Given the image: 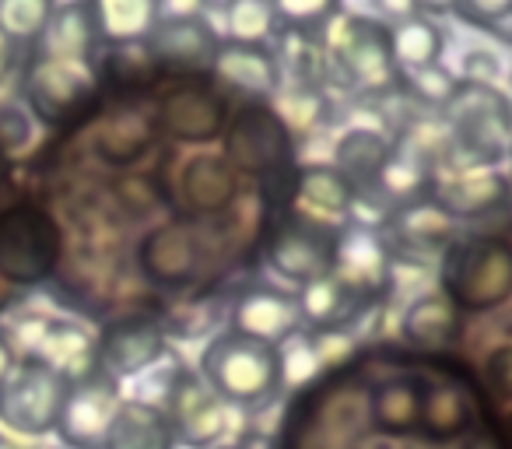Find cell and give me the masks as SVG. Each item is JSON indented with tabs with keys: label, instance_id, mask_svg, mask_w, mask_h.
I'll list each match as a JSON object with an SVG mask.
<instances>
[{
	"label": "cell",
	"instance_id": "obj_1",
	"mask_svg": "<svg viewBox=\"0 0 512 449\" xmlns=\"http://www.w3.org/2000/svg\"><path fill=\"white\" fill-rule=\"evenodd\" d=\"M449 162L456 172L491 169L512 137V102L495 85H460L446 106Z\"/></svg>",
	"mask_w": 512,
	"mask_h": 449
},
{
	"label": "cell",
	"instance_id": "obj_2",
	"mask_svg": "<svg viewBox=\"0 0 512 449\" xmlns=\"http://www.w3.org/2000/svg\"><path fill=\"white\" fill-rule=\"evenodd\" d=\"M200 376L225 404L260 407L278 397L285 386L281 376V348L249 341L242 334H221L200 355Z\"/></svg>",
	"mask_w": 512,
	"mask_h": 449
},
{
	"label": "cell",
	"instance_id": "obj_3",
	"mask_svg": "<svg viewBox=\"0 0 512 449\" xmlns=\"http://www.w3.org/2000/svg\"><path fill=\"white\" fill-rule=\"evenodd\" d=\"M442 295L456 309L488 313L512 295V243L474 236L442 253Z\"/></svg>",
	"mask_w": 512,
	"mask_h": 449
},
{
	"label": "cell",
	"instance_id": "obj_4",
	"mask_svg": "<svg viewBox=\"0 0 512 449\" xmlns=\"http://www.w3.org/2000/svg\"><path fill=\"white\" fill-rule=\"evenodd\" d=\"M330 60L344 74L351 88L362 92H390L400 81V67L393 57V32L390 25L376 18L341 15V25L327 32Z\"/></svg>",
	"mask_w": 512,
	"mask_h": 449
},
{
	"label": "cell",
	"instance_id": "obj_5",
	"mask_svg": "<svg viewBox=\"0 0 512 449\" xmlns=\"http://www.w3.org/2000/svg\"><path fill=\"white\" fill-rule=\"evenodd\" d=\"M67 390H71V379L60 376L57 369L32 355L18 358L15 376L0 393V421L18 435L43 439V435L57 432Z\"/></svg>",
	"mask_w": 512,
	"mask_h": 449
},
{
	"label": "cell",
	"instance_id": "obj_6",
	"mask_svg": "<svg viewBox=\"0 0 512 449\" xmlns=\"http://www.w3.org/2000/svg\"><path fill=\"white\" fill-rule=\"evenodd\" d=\"M60 257V232L39 207L0 214V274L15 285H36Z\"/></svg>",
	"mask_w": 512,
	"mask_h": 449
},
{
	"label": "cell",
	"instance_id": "obj_7",
	"mask_svg": "<svg viewBox=\"0 0 512 449\" xmlns=\"http://www.w3.org/2000/svg\"><path fill=\"white\" fill-rule=\"evenodd\" d=\"M337 246H341V229L337 225L316 221L309 214H295L271 239L267 260H271L274 274H281L285 281H299L306 288L313 281L334 274Z\"/></svg>",
	"mask_w": 512,
	"mask_h": 449
},
{
	"label": "cell",
	"instance_id": "obj_8",
	"mask_svg": "<svg viewBox=\"0 0 512 449\" xmlns=\"http://www.w3.org/2000/svg\"><path fill=\"white\" fill-rule=\"evenodd\" d=\"M120 404V383L106 372L95 369L92 376L74 379L57 421V439L67 449H102Z\"/></svg>",
	"mask_w": 512,
	"mask_h": 449
},
{
	"label": "cell",
	"instance_id": "obj_9",
	"mask_svg": "<svg viewBox=\"0 0 512 449\" xmlns=\"http://www.w3.org/2000/svg\"><path fill=\"white\" fill-rule=\"evenodd\" d=\"M144 46L172 67H207L218 57L221 39L197 4H169L158 8V22Z\"/></svg>",
	"mask_w": 512,
	"mask_h": 449
},
{
	"label": "cell",
	"instance_id": "obj_10",
	"mask_svg": "<svg viewBox=\"0 0 512 449\" xmlns=\"http://www.w3.org/2000/svg\"><path fill=\"white\" fill-rule=\"evenodd\" d=\"M165 358V330L151 316H123L95 341V369L109 379H130L155 369Z\"/></svg>",
	"mask_w": 512,
	"mask_h": 449
},
{
	"label": "cell",
	"instance_id": "obj_11",
	"mask_svg": "<svg viewBox=\"0 0 512 449\" xmlns=\"http://www.w3.org/2000/svg\"><path fill=\"white\" fill-rule=\"evenodd\" d=\"M165 414H169V421H172L176 442L186 449L214 446L228 428L225 400H221L197 372H186V369H183V376L176 379V386H172Z\"/></svg>",
	"mask_w": 512,
	"mask_h": 449
},
{
	"label": "cell",
	"instance_id": "obj_12",
	"mask_svg": "<svg viewBox=\"0 0 512 449\" xmlns=\"http://www.w3.org/2000/svg\"><path fill=\"white\" fill-rule=\"evenodd\" d=\"M95 88V74L88 64H71V60H53L39 53L25 74V99L29 109L43 123L64 120L71 109H78Z\"/></svg>",
	"mask_w": 512,
	"mask_h": 449
},
{
	"label": "cell",
	"instance_id": "obj_13",
	"mask_svg": "<svg viewBox=\"0 0 512 449\" xmlns=\"http://www.w3.org/2000/svg\"><path fill=\"white\" fill-rule=\"evenodd\" d=\"M288 130L278 113L264 106H249L228 127V158L246 172H274L288 158Z\"/></svg>",
	"mask_w": 512,
	"mask_h": 449
},
{
	"label": "cell",
	"instance_id": "obj_14",
	"mask_svg": "<svg viewBox=\"0 0 512 449\" xmlns=\"http://www.w3.org/2000/svg\"><path fill=\"white\" fill-rule=\"evenodd\" d=\"M299 323H302L299 302L274 285L249 288L232 306V334H242V337H249V341L274 344V348L292 341Z\"/></svg>",
	"mask_w": 512,
	"mask_h": 449
},
{
	"label": "cell",
	"instance_id": "obj_15",
	"mask_svg": "<svg viewBox=\"0 0 512 449\" xmlns=\"http://www.w3.org/2000/svg\"><path fill=\"white\" fill-rule=\"evenodd\" d=\"M25 344H29L32 358L57 369L71 383L95 372V337L71 320H36Z\"/></svg>",
	"mask_w": 512,
	"mask_h": 449
},
{
	"label": "cell",
	"instance_id": "obj_16",
	"mask_svg": "<svg viewBox=\"0 0 512 449\" xmlns=\"http://www.w3.org/2000/svg\"><path fill=\"white\" fill-rule=\"evenodd\" d=\"M512 200V183L498 169H474V172H453L435 186V204L449 218H484Z\"/></svg>",
	"mask_w": 512,
	"mask_h": 449
},
{
	"label": "cell",
	"instance_id": "obj_17",
	"mask_svg": "<svg viewBox=\"0 0 512 449\" xmlns=\"http://www.w3.org/2000/svg\"><path fill=\"white\" fill-rule=\"evenodd\" d=\"M299 316L306 327H313L316 334H341L344 327L358 320L365 313V306L372 302V295L351 288L348 281H341L337 274L320 278L313 285H306L299 292Z\"/></svg>",
	"mask_w": 512,
	"mask_h": 449
},
{
	"label": "cell",
	"instance_id": "obj_18",
	"mask_svg": "<svg viewBox=\"0 0 512 449\" xmlns=\"http://www.w3.org/2000/svg\"><path fill=\"white\" fill-rule=\"evenodd\" d=\"M214 74L239 92L249 95H274L281 88V67L267 46L256 43H221L218 57H214Z\"/></svg>",
	"mask_w": 512,
	"mask_h": 449
},
{
	"label": "cell",
	"instance_id": "obj_19",
	"mask_svg": "<svg viewBox=\"0 0 512 449\" xmlns=\"http://www.w3.org/2000/svg\"><path fill=\"white\" fill-rule=\"evenodd\" d=\"M39 53L53 60H71V64H88L95 43H99V18L95 4H64L53 11Z\"/></svg>",
	"mask_w": 512,
	"mask_h": 449
},
{
	"label": "cell",
	"instance_id": "obj_20",
	"mask_svg": "<svg viewBox=\"0 0 512 449\" xmlns=\"http://www.w3.org/2000/svg\"><path fill=\"white\" fill-rule=\"evenodd\" d=\"M176 432L162 407L141 404V400H123L109 425L106 446L102 449H176Z\"/></svg>",
	"mask_w": 512,
	"mask_h": 449
},
{
	"label": "cell",
	"instance_id": "obj_21",
	"mask_svg": "<svg viewBox=\"0 0 512 449\" xmlns=\"http://www.w3.org/2000/svg\"><path fill=\"white\" fill-rule=\"evenodd\" d=\"M197 264V243L186 229H155L141 243V267L155 285H186Z\"/></svg>",
	"mask_w": 512,
	"mask_h": 449
},
{
	"label": "cell",
	"instance_id": "obj_22",
	"mask_svg": "<svg viewBox=\"0 0 512 449\" xmlns=\"http://www.w3.org/2000/svg\"><path fill=\"white\" fill-rule=\"evenodd\" d=\"M390 155H393L390 141H386L379 130L351 127L334 148V169L362 193V190L379 186V176H383Z\"/></svg>",
	"mask_w": 512,
	"mask_h": 449
},
{
	"label": "cell",
	"instance_id": "obj_23",
	"mask_svg": "<svg viewBox=\"0 0 512 449\" xmlns=\"http://www.w3.org/2000/svg\"><path fill=\"white\" fill-rule=\"evenodd\" d=\"M299 204L306 207L309 218L334 225L337 218H348L358 204V190L334 169V165H309L299 172Z\"/></svg>",
	"mask_w": 512,
	"mask_h": 449
},
{
	"label": "cell",
	"instance_id": "obj_24",
	"mask_svg": "<svg viewBox=\"0 0 512 449\" xmlns=\"http://www.w3.org/2000/svg\"><path fill=\"white\" fill-rule=\"evenodd\" d=\"M162 120L183 141H211L225 127V106L204 88H179L162 102Z\"/></svg>",
	"mask_w": 512,
	"mask_h": 449
},
{
	"label": "cell",
	"instance_id": "obj_25",
	"mask_svg": "<svg viewBox=\"0 0 512 449\" xmlns=\"http://www.w3.org/2000/svg\"><path fill=\"white\" fill-rule=\"evenodd\" d=\"M386 250L369 229H344L341 246H337V267L334 274L341 281H348L351 288L372 295L386 281Z\"/></svg>",
	"mask_w": 512,
	"mask_h": 449
},
{
	"label": "cell",
	"instance_id": "obj_26",
	"mask_svg": "<svg viewBox=\"0 0 512 449\" xmlns=\"http://www.w3.org/2000/svg\"><path fill=\"white\" fill-rule=\"evenodd\" d=\"M400 334L418 348H446L460 334V309L442 292L418 295L400 320Z\"/></svg>",
	"mask_w": 512,
	"mask_h": 449
},
{
	"label": "cell",
	"instance_id": "obj_27",
	"mask_svg": "<svg viewBox=\"0 0 512 449\" xmlns=\"http://www.w3.org/2000/svg\"><path fill=\"white\" fill-rule=\"evenodd\" d=\"M393 236L411 253H446L453 239V218L435 200H414L393 214Z\"/></svg>",
	"mask_w": 512,
	"mask_h": 449
},
{
	"label": "cell",
	"instance_id": "obj_28",
	"mask_svg": "<svg viewBox=\"0 0 512 449\" xmlns=\"http://www.w3.org/2000/svg\"><path fill=\"white\" fill-rule=\"evenodd\" d=\"M179 193L193 211H221L235 197V176L232 165L214 155H200L179 176Z\"/></svg>",
	"mask_w": 512,
	"mask_h": 449
},
{
	"label": "cell",
	"instance_id": "obj_29",
	"mask_svg": "<svg viewBox=\"0 0 512 449\" xmlns=\"http://www.w3.org/2000/svg\"><path fill=\"white\" fill-rule=\"evenodd\" d=\"M390 32H393V57H397V67L418 74V71H425V67L439 64L446 39H442L439 25L428 22L421 11L404 18V22L390 25Z\"/></svg>",
	"mask_w": 512,
	"mask_h": 449
},
{
	"label": "cell",
	"instance_id": "obj_30",
	"mask_svg": "<svg viewBox=\"0 0 512 449\" xmlns=\"http://www.w3.org/2000/svg\"><path fill=\"white\" fill-rule=\"evenodd\" d=\"M95 18H99L102 39L116 46H130L151 36L158 22V8L151 0H102V4H95Z\"/></svg>",
	"mask_w": 512,
	"mask_h": 449
},
{
	"label": "cell",
	"instance_id": "obj_31",
	"mask_svg": "<svg viewBox=\"0 0 512 449\" xmlns=\"http://www.w3.org/2000/svg\"><path fill=\"white\" fill-rule=\"evenodd\" d=\"M53 11L57 8L50 0H4L0 4V32L11 43H36V39H43Z\"/></svg>",
	"mask_w": 512,
	"mask_h": 449
},
{
	"label": "cell",
	"instance_id": "obj_32",
	"mask_svg": "<svg viewBox=\"0 0 512 449\" xmlns=\"http://www.w3.org/2000/svg\"><path fill=\"white\" fill-rule=\"evenodd\" d=\"M421 414H425V400L407 383L383 386V390L376 393V400H372V418L383 428H393V432H407Z\"/></svg>",
	"mask_w": 512,
	"mask_h": 449
},
{
	"label": "cell",
	"instance_id": "obj_33",
	"mask_svg": "<svg viewBox=\"0 0 512 449\" xmlns=\"http://www.w3.org/2000/svg\"><path fill=\"white\" fill-rule=\"evenodd\" d=\"M225 25L232 43L264 46V39L278 25V15H274V4H264V0H235L225 8Z\"/></svg>",
	"mask_w": 512,
	"mask_h": 449
},
{
	"label": "cell",
	"instance_id": "obj_34",
	"mask_svg": "<svg viewBox=\"0 0 512 449\" xmlns=\"http://www.w3.org/2000/svg\"><path fill=\"white\" fill-rule=\"evenodd\" d=\"M428 183V162L418 158L414 151H407L404 144L393 148L390 162H386L383 176H379V190L393 200H407V197H418Z\"/></svg>",
	"mask_w": 512,
	"mask_h": 449
},
{
	"label": "cell",
	"instance_id": "obj_35",
	"mask_svg": "<svg viewBox=\"0 0 512 449\" xmlns=\"http://www.w3.org/2000/svg\"><path fill=\"white\" fill-rule=\"evenodd\" d=\"M323 99L316 88H295L281 99V109H278V120L285 123L288 134H309L316 123L323 120Z\"/></svg>",
	"mask_w": 512,
	"mask_h": 449
},
{
	"label": "cell",
	"instance_id": "obj_36",
	"mask_svg": "<svg viewBox=\"0 0 512 449\" xmlns=\"http://www.w3.org/2000/svg\"><path fill=\"white\" fill-rule=\"evenodd\" d=\"M411 88H414V95L425 102V106H442V109H446L449 102H453L460 81L453 78V71H446L442 64H435V67H425V71L414 74Z\"/></svg>",
	"mask_w": 512,
	"mask_h": 449
},
{
	"label": "cell",
	"instance_id": "obj_37",
	"mask_svg": "<svg viewBox=\"0 0 512 449\" xmlns=\"http://www.w3.org/2000/svg\"><path fill=\"white\" fill-rule=\"evenodd\" d=\"M320 365H323V358H320V351H316L313 337H309V341L292 337V341H288V348L281 351V376H285V386L306 383V379L313 376Z\"/></svg>",
	"mask_w": 512,
	"mask_h": 449
},
{
	"label": "cell",
	"instance_id": "obj_38",
	"mask_svg": "<svg viewBox=\"0 0 512 449\" xmlns=\"http://www.w3.org/2000/svg\"><path fill=\"white\" fill-rule=\"evenodd\" d=\"M274 15L281 18L292 29H309V25H320L327 18L337 15L334 4H323V0H313V4H299V0H285V4H274Z\"/></svg>",
	"mask_w": 512,
	"mask_h": 449
},
{
	"label": "cell",
	"instance_id": "obj_39",
	"mask_svg": "<svg viewBox=\"0 0 512 449\" xmlns=\"http://www.w3.org/2000/svg\"><path fill=\"white\" fill-rule=\"evenodd\" d=\"M484 376H488L491 390L498 397L512 400V344H502L498 351H491L488 365H484Z\"/></svg>",
	"mask_w": 512,
	"mask_h": 449
},
{
	"label": "cell",
	"instance_id": "obj_40",
	"mask_svg": "<svg viewBox=\"0 0 512 449\" xmlns=\"http://www.w3.org/2000/svg\"><path fill=\"white\" fill-rule=\"evenodd\" d=\"M453 15H460L463 22L481 25L484 29V25H495V22H502V18H509L512 4L509 0H498V4H491V0H470V4H456Z\"/></svg>",
	"mask_w": 512,
	"mask_h": 449
},
{
	"label": "cell",
	"instance_id": "obj_41",
	"mask_svg": "<svg viewBox=\"0 0 512 449\" xmlns=\"http://www.w3.org/2000/svg\"><path fill=\"white\" fill-rule=\"evenodd\" d=\"M498 60L484 50H470L463 57V85H495Z\"/></svg>",
	"mask_w": 512,
	"mask_h": 449
},
{
	"label": "cell",
	"instance_id": "obj_42",
	"mask_svg": "<svg viewBox=\"0 0 512 449\" xmlns=\"http://www.w3.org/2000/svg\"><path fill=\"white\" fill-rule=\"evenodd\" d=\"M0 141L8 148H22L29 141V116L15 106H0Z\"/></svg>",
	"mask_w": 512,
	"mask_h": 449
},
{
	"label": "cell",
	"instance_id": "obj_43",
	"mask_svg": "<svg viewBox=\"0 0 512 449\" xmlns=\"http://www.w3.org/2000/svg\"><path fill=\"white\" fill-rule=\"evenodd\" d=\"M15 369H18V351L8 334H0V393H4V386L11 383Z\"/></svg>",
	"mask_w": 512,
	"mask_h": 449
},
{
	"label": "cell",
	"instance_id": "obj_44",
	"mask_svg": "<svg viewBox=\"0 0 512 449\" xmlns=\"http://www.w3.org/2000/svg\"><path fill=\"white\" fill-rule=\"evenodd\" d=\"M15 60H18V43H11V39L4 36V32H0V81H4L11 74Z\"/></svg>",
	"mask_w": 512,
	"mask_h": 449
},
{
	"label": "cell",
	"instance_id": "obj_45",
	"mask_svg": "<svg viewBox=\"0 0 512 449\" xmlns=\"http://www.w3.org/2000/svg\"><path fill=\"white\" fill-rule=\"evenodd\" d=\"M235 449H271V439H267V435H260V432H249Z\"/></svg>",
	"mask_w": 512,
	"mask_h": 449
},
{
	"label": "cell",
	"instance_id": "obj_46",
	"mask_svg": "<svg viewBox=\"0 0 512 449\" xmlns=\"http://www.w3.org/2000/svg\"><path fill=\"white\" fill-rule=\"evenodd\" d=\"M0 449H22V446H15V442H11V439H8V435L0 432Z\"/></svg>",
	"mask_w": 512,
	"mask_h": 449
}]
</instances>
